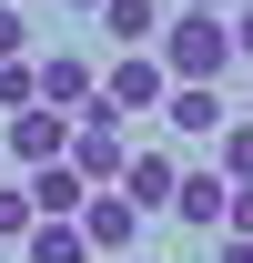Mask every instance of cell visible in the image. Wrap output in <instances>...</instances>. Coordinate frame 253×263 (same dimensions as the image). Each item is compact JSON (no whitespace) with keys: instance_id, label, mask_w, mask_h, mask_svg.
I'll list each match as a JSON object with an SVG mask.
<instances>
[{"instance_id":"9","label":"cell","mask_w":253,"mask_h":263,"mask_svg":"<svg viewBox=\"0 0 253 263\" xmlns=\"http://www.w3.org/2000/svg\"><path fill=\"white\" fill-rule=\"evenodd\" d=\"M101 31L122 41V51H162L172 21H162V0H101Z\"/></svg>"},{"instance_id":"18","label":"cell","mask_w":253,"mask_h":263,"mask_svg":"<svg viewBox=\"0 0 253 263\" xmlns=\"http://www.w3.org/2000/svg\"><path fill=\"white\" fill-rule=\"evenodd\" d=\"M213 263H253V243H243V233H223V253Z\"/></svg>"},{"instance_id":"11","label":"cell","mask_w":253,"mask_h":263,"mask_svg":"<svg viewBox=\"0 0 253 263\" xmlns=\"http://www.w3.org/2000/svg\"><path fill=\"white\" fill-rule=\"evenodd\" d=\"M213 172H223V182H233V193H243V182H253V122H233V132H223V142H213Z\"/></svg>"},{"instance_id":"20","label":"cell","mask_w":253,"mask_h":263,"mask_svg":"<svg viewBox=\"0 0 253 263\" xmlns=\"http://www.w3.org/2000/svg\"><path fill=\"white\" fill-rule=\"evenodd\" d=\"M61 10H92V21H101V0H61Z\"/></svg>"},{"instance_id":"3","label":"cell","mask_w":253,"mask_h":263,"mask_svg":"<svg viewBox=\"0 0 253 263\" xmlns=\"http://www.w3.org/2000/svg\"><path fill=\"white\" fill-rule=\"evenodd\" d=\"M71 111H51V101H41V111H21V122H0V152H10V162H31V172H51V162H71Z\"/></svg>"},{"instance_id":"5","label":"cell","mask_w":253,"mask_h":263,"mask_svg":"<svg viewBox=\"0 0 253 263\" xmlns=\"http://www.w3.org/2000/svg\"><path fill=\"white\" fill-rule=\"evenodd\" d=\"M122 193H132V213L152 223V213H172V202H183V162H172V152H132Z\"/></svg>"},{"instance_id":"19","label":"cell","mask_w":253,"mask_h":263,"mask_svg":"<svg viewBox=\"0 0 253 263\" xmlns=\"http://www.w3.org/2000/svg\"><path fill=\"white\" fill-rule=\"evenodd\" d=\"M172 10H233V0H172Z\"/></svg>"},{"instance_id":"17","label":"cell","mask_w":253,"mask_h":263,"mask_svg":"<svg viewBox=\"0 0 253 263\" xmlns=\"http://www.w3.org/2000/svg\"><path fill=\"white\" fill-rule=\"evenodd\" d=\"M233 61H253V10H233Z\"/></svg>"},{"instance_id":"22","label":"cell","mask_w":253,"mask_h":263,"mask_svg":"<svg viewBox=\"0 0 253 263\" xmlns=\"http://www.w3.org/2000/svg\"><path fill=\"white\" fill-rule=\"evenodd\" d=\"M132 263H152V253H132Z\"/></svg>"},{"instance_id":"21","label":"cell","mask_w":253,"mask_h":263,"mask_svg":"<svg viewBox=\"0 0 253 263\" xmlns=\"http://www.w3.org/2000/svg\"><path fill=\"white\" fill-rule=\"evenodd\" d=\"M233 10H253V0H233Z\"/></svg>"},{"instance_id":"14","label":"cell","mask_w":253,"mask_h":263,"mask_svg":"<svg viewBox=\"0 0 253 263\" xmlns=\"http://www.w3.org/2000/svg\"><path fill=\"white\" fill-rule=\"evenodd\" d=\"M10 233H41V213H31V193H10V182H0V243H10Z\"/></svg>"},{"instance_id":"4","label":"cell","mask_w":253,"mask_h":263,"mask_svg":"<svg viewBox=\"0 0 253 263\" xmlns=\"http://www.w3.org/2000/svg\"><path fill=\"white\" fill-rule=\"evenodd\" d=\"M71 172H81L92 193H122V172H132V142H122L112 122H81V132H71Z\"/></svg>"},{"instance_id":"7","label":"cell","mask_w":253,"mask_h":263,"mask_svg":"<svg viewBox=\"0 0 253 263\" xmlns=\"http://www.w3.org/2000/svg\"><path fill=\"white\" fill-rule=\"evenodd\" d=\"M81 243H92V253H132V243H142V213H132V193H92V213H81Z\"/></svg>"},{"instance_id":"16","label":"cell","mask_w":253,"mask_h":263,"mask_svg":"<svg viewBox=\"0 0 253 263\" xmlns=\"http://www.w3.org/2000/svg\"><path fill=\"white\" fill-rule=\"evenodd\" d=\"M223 233H243V243H253V182L233 193V213H223Z\"/></svg>"},{"instance_id":"2","label":"cell","mask_w":253,"mask_h":263,"mask_svg":"<svg viewBox=\"0 0 253 263\" xmlns=\"http://www.w3.org/2000/svg\"><path fill=\"white\" fill-rule=\"evenodd\" d=\"M142 111H172V71H162V51H122V61L101 71V111L92 122H142Z\"/></svg>"},{"instance_id":"10","label":"cell","mask_w":253,"mask_h":263,"mask_svg":"<svg viewBox=\"0 0 253 263\" xmlns=\"http://www.w3.org/2000/svg\"><path fill=\"white\" fill-rule=\"evenodd\" d=\"M162 122L183 132V142H223V132H233V111H223V91H172V111H162Z\"/></svg>"},{"instance_id":"12","label":"cell","mask_w":253,"mask_h":263,"mask_svg":"<svg viewBox=\"0 0 253 263\" xmlns=\"http://www.w3.org/2000/svg\"><path fill=\"white\" fill-rule=\"evenodd\" d=\"M31 263H92L81 223H41V233H31Z\"/></svg>"},{"instance_id":"15","label":"cell","mask_w":253,"mask_h":263,"mask_svg":"<svg viewBox=\"0 0 253 263\" xmlns=\"http://www.w3.org/2000/svg\"><path fill=\"white\" fill-rule=\"evenodd\" d=\"M31 51V21H21V0H0V61H21Z\"/></svg>"},{"instance_id":"13","label":"cell","mask_w":253,"mask_h":263,"mask_svg":"<svg viewBox=\"0 0 253 263\" xmlns=\"http://www.w3.org/2000/svg\"><path fill=\"white\" fill-rule=\"evenodd\" d=\"M0 111H10V122L41 111V71H31V61H0Z\"/></svg>"},{"instance_id":"8","label":"cell","mask_w":253,"mask_h":263,"mask_svg":"<svg viewBox=\"0 0 253 263\" xmlns=\"http://www.w3.org/2000/svg\"><path fill=\"white\" fill-rule=\"evenodd\" d=\"M223 213H233V182H223L213 162H203V172H183V202H172V223H192V233H223Z\"/></svg>"},{"instance_id":"23","label":"cell","mask_w":253,"mask_h":263,"mask_svg":"<svg viewBox=\"0 0 253 263\" xmlns=\"http://www.w3.org/2000/svg\"><path fill=\"white\" fill-rule=\"evenodd\" d=\"M0 162H10V152H0Z\"/></svg>"},{"instance_id":"6","label":"cell","mask_w":253,"mask_h":263,"mask_svg":"<svg viewBox=\"0 0 253 263\" xmlns=\"http://www.w3.org/2000/svg\"><path fill=\"white\" fill-rule=\"evenodd\" d=\"M21 193H31V213H41V223H81V213H92V182H81V172H71V162H51V172H31Z\"/></svg>"},{"instance_id":"1","label":"cell","mask_w":253,"mask_h":263,"mask_svg":"<svg viewBox=\"0 0 253 263\" xmlns=\"http://www.w3.org/2000/svg\"><path fill=\"white\" fill-rule=\"evenodd\" d=\"M162 71H172V91H223V71H233V10H172Z\"/></svg>"}]
</instances>
